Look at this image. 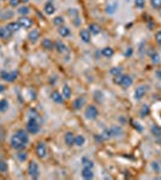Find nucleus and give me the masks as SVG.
<instances>
[{"label":"nucleus","mask_w":161,"mask_h":180,"mask_svg":"<svg viewBox=\"0 0 161 180\" xmlns=\"http://www.w3.org/2000/svg\"><path fill=\"white\" fill-rule=\"evenodd\" d=\"M29 142V136L24 130H18L11 138V146L16 150H22Z\"/></svg>","instance_id":"f257e3e1"},{"label":"nucleus","mask_w":161,"mask_h":180,"mask_svg":"<svg viewBox=\"0 0 161 180\" xmlns=\"http://www.w3.org/2000/svg\"><path fill=\"white\" fill-rule=\"evenodd\" d=\"M40 129H41V125H40L39 118L31 115L30 119H29V121H28V124H26V131L29 133H31V135H36V133H39Z\"/></svg>","instance_id":"f03ea898"},{"label":"nucleus","mask_w":161,"mask_h":180,"mask_svg":"<svg viewBox=\"0 0 161 180\" xmlns=\"http://www.w3.org/2000/svg\"><path fill=\"white\" fill-rule=\"evenodd\" d=\"M115 83L119 84L120 86H123L124 89H126V88H129V86L132 85L134 80H132V78H131L130 76H123V75H119V76L115 77Z\"/></svg>","instance_id":"7ed1b4c3"},{"label":"nucleus","mask_w":161,"mask_h":180,"mask_svg":"<svg viewBox=\"0 0 161 180\" xmlns=\"http://www.w3.org/2000/svg\"><path fill=\"white\" fill-rule=\"evenodd\" d=\"M123 135V129L119 126H113L108 130H106L104 132V137L105 138H110V137H119Z\"/></svg>","instance_id":"20e7f679"},{"label":"nucleus","mask_w":161,"mask_h":180,"mask_svg":"<svg viewBox=\"0 0 161 180\" xmlns=\"http://www.w3.org/2000/svg\"><path fill=\"white\" fill-rule=\"evenodd\" d=\"M28 173L31 178L34 179H37L39 175H40V169H39V165L35 162V161H31L28 166Z\"/></svg>","instance_id":"39448f33"},{"label":"nucleus","mask_w":161,"mask_h":180,"mask_svg":"<svg viewBox=\"0 0 161 180\" xmlns=\"http://www.w3.org/2000/svg\"><path fill=\"white\" fill-rule=\"evenodd\" d=\"M99 115V110L95 106H88L85 109V118L89 120H94Z\"/></svg>","instance_id":"423d86ee"},{"label":"nucleus","mask_w":161,"mask_h":180,"mask_svg":"<svg viewBox=\"0 0 161 180\" xmlns=\"http://www.w3.org/2000/svg\"><path fill=\"white\" fill-rule=\"evenodd\" d=\"M36 155H37L40 159L46 157V155H47V146H46L45 143L40 142V143L36 145Z\"/></svg>","instance_id":"0eeeda50"},{"label":"nucleus","mask_w":161,"mask_h":180,"mask_svg":"<svg viewBox=\"0 0 161 180\" xmlns=\"http://www.w3.org/2000/svg\"><path fill=\"white\" fill-rule=\"evenodd\" d=\"M0 76H1V78L6 82H13L16 80L18 73L17 72H7V71H1V73H0Z\"/></svg>","instance_id":"6e6552de"},{"label":"nucleus","mask_w":161,"mask_h":180,"mask_svg":"<svg viewBox=\"0 0 161 180\" xmlns=\"http://www.w3.org/2000/svg\"><path fill=\"white\" fill-rule=\"evenodd\" d=\"M147 90H148L147 85H141V86L136 88V90H135V99L136 100H141L147 94Z\"/></svg>","instance_id":"1a4fd4ad"},{"label":"nucleus","mask_w":161,"mask_h":180,"mask_svg":"<svg viewBox=\"0 0 161 180\" xmlns=\"http://www.w3.org/2000/svg\"><path fill=\"white\" fill-rule=\"evenodd\" d=\"M12 30L9 28V26H3V28H0V39H10L12 36Z\"/></svg>","instance_id":"9d476101"},{"label":"nucleus","mask_w":161,"mask_h":180,"mask_svg":"<svg viewBox=\"0 0 161 180\" xmlns=\"http://www.w3.org/2000/svg\"><path fill=\"white\" fill-rule=\"evenodd\" d=\"M18 23H19L21 28H23V29H29L31 25H33V22H31V19L28 18V17H21L18 19Z\"/></svg>","instance_id":"9b49d317"},{"label":"nucleus","mask_w":161,"mask_h":180,"mask_svg":"<svg viewBox=\"0 0 161 180\" xmlns=\"http://www.w3.org/2000/svg\"><path fill=\"white\" fill-rule=\"evenodd\" d=\"M43 10H45V13H46V15H48V16H52V15L55 12V7H54V5H53V3H52V1L46 3V5H45Z\"/></svg>","instance_id":"f8f14e48"},{"label":"nucleus","mask_w":161,"mask_h":180,"mask_svg":"<svg viewBox=\"0 0 161 180\" xmlns=\"http://www.w3.org/2000/svg\"><path fill=\"white\" fill-rule=\"evenodd\" d=\"M79 37H81L82 41L85 42V43L90 42V33H89V30H87V29L81 30V31H79Z\"/></svg>","instance_id":"ddd939ff"},{"label":"nucleus","mask_w":161,"mask_h":180,"mask_svg":"<svg viewBox=\"0 0 161 180\" xmlns=\"http://www.w3.org/2000/svg\"><path fill=\"white\" fill-rule=\"evenodd\" d=\"M51 97H52V100H53L54 102H57V103H62V102H64V97L61 96V94H60L59 91H53V93L51 94Z\"/></svg>","instance_id":"4468645a"},{"label":"nucleus","mask_w":161,"mask_h":180,"mask_svg":"<svg viewBox=\"0 0 161 180\" xmlns=\"http://www.w3.org/2000/svg\"><path fill=\"white\" fill-rule=\"evenodd\" d=\"M65 143H66V145H69V146H71V145L75 144V136H74L72 132H68V133L65 135Z\"/></svg>","instance_id":"2eb2a0df"},{"label":"nucleus","mask_w":161,"mask_h":180,"mask_svg":"<svg viewBox=\"0 0 161 180\" xmlns=\"http://www.w3.org/2000/svg\"><path fill=\"white\" fill-rule=\"evenodd\" d=\"M82 176H83L84 179H93L94 174H93L91 168H89V167H84V168H83V170H82Z\"/></svg>","instance_id":"dca6fc26"},{"label":"nucleus","mask_w":161,"mask_h":180,"mask_svg":"<svg viewBox=\"0 0 161 180\" xmlns=\"http://www.w3.org/2000/svg\"><path fill=\"white\" fill-rule=\"evenodd\" d=\"M84 103H85V99L84 97H78V99H76L74 101V108L75 109H79V108H82V106Z\"/></svg>","instance_id":"f3484780"},{"label":"nucleus","mask_w":161,"mask_h":180,"mask_svg":"<svg viewBox=\"0 0 161 180\" xmlns=\"http://www.w3.org/2000/svg\"><path fill=\"white\" fill-rule=\"evenodd\" d=\"M100 31H101V28H100L98 24H90V25H89V33H90V34L98 35Z\"/></svg>","instance_id":"a211bd4d"},{"label":"nucleus","mask_w":161,"mask_h":180,"mask_svg":"<svg viewBox=\"0 0 161 180\" xmlns=\"http://www.w3.org/2000/svg\"><path fill=\"white\" fill-rule=\"evenodd\" d=\"M58 33H59V35H61L62 37H66V36H69L70 35V29L68 28V26H59V30H58Z\"/></svg>","instance_id":"6ab92c4d"},{"label":"nucleus","mask_w":161,"mask_h":180,"mask_svg":"<svg viewBox=\"0 0 161 180\" xmlns=\"http://www.w3.org/2000/svg\"><path fill=\"white\" fill-rule=\"evenodd\" d=\"M28 37H29V40H30L31 42H35V41L40 37V33L37 31V30H33V31L29 33V36H28Z\"/></svg>","instance_id":"aec40b11"},{"label":"nucleus","mask_w":161,"mask_h":180,"mask_svg":"<svg viewBox=\"0 0 161 180\" xmlns=\"http://www.w3.org/2000/svg\"><path fill=\"white\" fill-rule=\"evenodd\" d=\"M101 53H102V55H104V56H106V58H111V56L114 54V50H113L111 47H105V48H102Z\"/></svg>","instance_id":"412c9836"},{"label":"nucleus","mask_w":161,"mask_h":180,"mask_svg":"<svg viewBox=\"0 0 161 180\" xmlns=\"http://www.w3.org/2000/svg\"><path fill=\"white\" fill-rule=\"evenodd\" d=\"M42 47L46 48V49H48V50H51V49L54 48V45H53V42H52L49 39H45V40L42 41Z\"/></svg>","instance_id":"4be33fe9"},{"label":"nucleus","mask_w":161,"mask_h":180,"mask_svg":"<svg viewBox=\"0 0 161 180\" xmlns=\"http://www.w3.org/2000/svg\"><path fill=\"white\" fill-rule=\"evenodd\" d=\"M7 109H9V102H7V100H5V99L0 100V112L5 113Z\"/></svg>","instance_id":"5701e85b"},{"label":"nucleus","mask_w":161,"mask_h":180,"mask_svg":"<svg viewBox=\"0 0 161 180\" xmlns=\"http://www.w3.org/2000/svg\"><path fill=\"white\" fill-rule=\"evenodd\" d=\"M62 96L65 99H70L71 97V89L69 85H64L62 88Z\"/></svg>","instance_id":"b1692460"},{"label":"nucleus","mask_w":161,"mask_h":180,"mask_svg":"<svg viewBox=\"0 0 161 180\" xmlns=\"http://www.w3.org/2000/svg\"><path fill=\"white\" fill-rule=\"evenodd\" d=\"M55 48H57V50H58L59 53H64V52L66 50V46H65V43L61 42V41H58V42L55 43Z\"/></svg>","instance_id":"393cba45"},{"label":"nucleus","mask_w":161,"mask_h":180,"mask_svg":"<svg viewBox=\"0 0 161 180\" xmlns=\"http://www.w3.org/2000/svg\"><path fill=\"white\" fill-rule=\"evenodd\" d=\"M7 26L12 30V31H18L19 29H22L18 22H11V23H9V25H7Z\"/></svg>","instance_id":"a878e982"},{"label":"nucleus","mask_w":161,"mask_h":180,"mask_svg":"<svg viewBox=\"0 0 161 180\" xmlns=\"http://www.w3.org/2000/svg\"><path fill=\"white\" fill-rule=\"evenodd\" d=\"M85 143V138L83 137V136H77V137H75V144L77 145V146H82L83 144Z\"/></svg>","instance_id":"bb28decb"},{"label":"nucleus","mask_w":161,"mask_h":180,"mask_svg":"<svg viewBox=\"0 0 161 180\" xmlns=\"http://www.w3.org/2000/svg\"><path fill=\"white\" fill-rule=\"evenodd\" d=\"M121 72H123L121 67H113V69L110 71V73H111L112 76H114V77H117V76H119V75H121Z\"/></svg>","instance_id":"cd10ccee"},{"label":"nucleus","mask_w":161,"mask_h":180,"mask_svg":"<svg viewBox=\"0 0 161 180\" xmlns=\"http://www.w3.org/2000/svg\"><path fill=\"white\" fill-rule=\"evenodd\" d=\"M82 163H83L84 167H89V168H93V167H94L93 161H90V160L87 159V157H83V159H82Z\"/></svg>","instance_id":"c85d7f7f"},{"label":"nucleus","mask_w":161,"mask_h":180,"mask_svg":"<svg viewBox=\"0 0 161 180\" xmlns=\"http://www.w3.org/2000/svg\"><path fill=\"white\" fill-rule=\"evenodd\" d=\"M151 133H153L154 136H161V127L157 126V125L153 126V127H151Z\"/></svg>","instance_id":"c756f323"},{"label":"nucleus","mask_w":161,"mask_h":180,"mask_svg":"<svg viewBox=\"0 0 161 180\" xmlns=\"http://www.w3.org/2000/svg\"><path fill=\"white\" fill-rule=\"evenodd\" d=\"M150 4H151V6H153L154 9H156V10L161 9V0H150Z\"/></svg>","instance_id":"7c9ffc66"},{"label":"nucleus","mask_w":161,"mask_h":180,"mask_svg":"<svg viewBox=\"0 0 161 180\" xmlns=\"http://www.w3.org/2000/svg\"><path fill=\"white\" fill-rule=\"evenodd\" d=\"M7 169H9L7 163L5 161H0V172H1V173H6Z\"/></svg>","instance_id":"2f4dec72"},{"label":"nucleus","mask_w":161,"mask_h":180,"mask_svg":"<svg viewBox=\"0 0 161 180\" xmlns=\"http://www.w3.org/2000/svg\"><path fill=\"white\" fill-rule=\"evenodd\" d=\"M53 22H54V24H55V25L61 26V25L64 24V18H62V17H60V16H58V17H55V18H54V20H53Z\"/></svg>","instance_id":"473e14b6"},{"label":"nucleus","mask_w":161,"mask_h":180,"mask_svg":"<svg viewBox=\"0 0 161 180\" xmlns=\"http://www.w3.org/2000/svg\"><path fill=\"white\" fill-rule=\"evenodd\" d=\"M17 159H18L21 162H23V161H25V160L28 159V155H26V153H18V154H17Z\"/></svg>","instance_id":"72a5a7b5"},{"label":"nucleus","mask_w":161,"mask_h":180,"mask_svg":"<svg viewBox=\"0 0 161 180\" xmlns=\"http://www.w3.org/2000/svg\"><path fill=\"white\" fill-rule=\"evenodd\" d=\"M18 13L19 15H28L29 13V9L26 7V6H23V7H19V10H18Z\"/></svg>","instance_id":"f704fd0d"},{"label":"nucleus","mask_w":161,"mask_h":180,"mask_svg":"<svg viewBox=\"0 0 161 180\" xmlns=\"http://www.w3.org/2000/svg\"><path fill=\"white\" fill-rule=\"evenodd\" d=\"M144 4H146L144 0H135V5H136L138 9H143V7H144Z\"/></svg>","instance_id":"c9c22d12"},{"label":"nucleus","mask_w":161,"mask_h":180,"mask_svg":"<svg viewBox=\"0 0 161 180\" xmlns=\"http://www.w3.org/2000/svg\"><path fill=\"white\" fill-rule=\"evenodd\" d=\"M115 9H117V4H114L113 6H107L106 10H107V13H111V15H112V13L115 12Z\"/></svg>","instance_id":"e433bc0d"},{"label":"nucleus","mask_w":161,"mask_h":180,"mask_svg":"<svg viewBox=\"0 0 161 180\" xmlns=\"http://www.w3.org/2000/svg\"><path fill=\"white\" fill-rule=\"evenodd\" d=\"M149 113V108H148V106H143V109H142V116H146L147 114Z\"/></svg>","instance_id":"4c0bfd02"},{"label":"nucleus","mask_w":161,"mask_h":180,"mask_svg":"<svg viewBox=\"0 0 161 180\" xmlns=\"http://www.w3.org/2000/svg\"><path fill=\"white\" fill-rule=\"evenodd\" d=\"M155 39H156L157 43H159V45H161V30H160V31H157V33H156V35H155Z\"/></svg>","instance_id":"58836bf2"},{"label":"nucleus","mask_w":161,"mask_h":180,"mask_svg":"<svg viewBox=\"0 0 161 180\" xmlns=\"http://www.w3.org/2000/svg\"><path fill=\"white\" fill-rule=\"evenodd\" d=\"M21 3V0H10V5L11 6H18V4Z\"/></svg>","instance_id":"ea45409f"},{"label":"nucleus","mask_w":161,"mask_h":180,"mask_svg":"<svg viewBox=\"0 0 161 180\" xmlns=\"http://www.w3.org/2000/svg\"><path fill=\"white\" fill-rule=\"evenodd\" d=\"M153 61H154V63H159V61H160V56H159L157 54H154V55H153Z\"/></svg>","instance_id":"a19ab883"},{"label":"nucleus","mask_w":161,"mask_h":180,"mask_svg":"<svg viewBox=\"0 0 161 180\" xmlns=\"http://www.w3.org/2000/svg\"><path fill=\"white\" fill-rule=\"evenodd\" d=\"M5 89H6V86H5L4 84H0V93H3V91H5Z\"/></svg>","instance_id":"79ce46f5"},{"label":"nucleus","mask_w":161,"mask_h":180,"mask_svg":"<svg viewBox=\"0 0 161 180\" xmlns=\"http://www.w3.org/2000/svg\"><path fill=\"white\" fill-rule=\"evenodd\" d=\"M131 54H132V49H131V48H130V49H127V50H126V53H125V55H126V56L131 55Z\"/></svg>","instance_id":"37998d69"},{"label":"nucleus","mask_w":161,"mask_h":180,"mask_svg":"<svg viewBox=\"0 0 161 180\" xmlns=\"http://www.w3.org/2000/svg\"><path fill=\"white\" fill-rule=\"evenodd\" d=\"M156 75H157V76H159L160 78H161V71H159V72H156Z\"/></svg>","instance_id":"c03bdc74"},{"label":"nucleus","mask_w":161,"mask_h":180,"mask_svg":"<svg viewBox=\"0 0 161 180\" xmlns=\"http://www.w3.org/2000/svg\"><path fill=\"white\" fill-rule=\"evenodd\" d=\"M21 1H23V3H28L29 0H21Z\"/></svg>","instance_id":"a18cd8bd"}]
</instances>
